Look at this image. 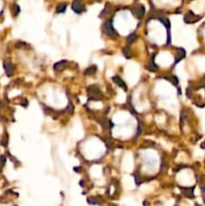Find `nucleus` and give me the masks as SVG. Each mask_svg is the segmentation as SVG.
<instances>
[{"mask_svg":"<svg viewBox=\"0 0 205 206\" xmlns=\"http://www.w3.org/2000/svg\"><path fill=\"white\" fill-rule=\"evenodd\" d=\"M103 30H104V32L106 33L108 36H110V37H116V36H118V33H117L116 30L114 29L111 20H108V21H106V22L104 23Z\"/></svg>","mask_w":205,"mask_h":206,"instance_id":"obj_1","label":"nucleus"},{"mask_svg":"<svg viewBox=\"0 0 205 206\" xmlns=\"http://www.w3.org/2000/svg\"><path fill=\"white\" fill-rule=\"evenodd\" d=\"M88 92H89V97L91 99H102V92L99 89L98 85H91L89 89H88Z\"/></svg>","mask_w":205,"mask_h":206,"instance_id":"obj_2","label":"nucleus"},{"mask_svg":"<svg viewBox=\"0 0 205 206\" xmlns=\"http://www.w3.org/2000/svg\"><path fill=\"white\" fill-rule=\"evenodd\" d=\"M72 9L76 11V13H81L84 11V5L82 4L81 0H76L74 5H72Z\"/></svg>","mask_w":205,"mask_h":206,"instance_id":"obj_3","label":"nucleus"},{"mask_svg":"<svg viewBox=\"0 0 205 206\" xmlns=\"http://www.w3.org/2000/svg\"><path fill=\"white\" fill-rule=\"evenodd\" d=\"M4 69H5V71L7 72L8 76H12L14 74V70H15V68L12 63L10 62H5L4 63Z\"/></svg>","mask_w":205,"mask_h":206,"instance_id":"obj_4","label":"nucleus"},{"mask_svg":"<svg viewBox=\"0 0 205 206\" xmlns=\"http://www.w3.org/2000/svg\"><path fill=\"white\" fill-rule=\"evenodd\" d=\"M133 13H134L135 16H137L138 18H142V17L144 16V13H145L144 6H139V7H136L135 9H133Z\"/></svg>","mask_w":205,"mask_h":206,"instance_id":"obj_5","label":"nucleus"},{"mask_svg":"<svg viewBox=\"0 0 205 206\" xmlns=\"http://www.w3.org/2000/svg\"><path fill=\"white\" fill-rule=\"evenodd\" d=\"M113 81H114V83L117 85H119V87H121V88H123V89H127V85H126V84H125V82L122 79L121 77L120 76H114L113 77Z\"/></svg>","mask_w":205,"mask_h":206,"instance_id":"obj_6","label":"nucleus"},{"mask_svg":"<svg viewBox=\"0 0 205 206\" xmlns=\"http://www.w3.org/2000/svg\"><path fill=\"white\" fill-rule=\"evenodd\" d=\"M96 69H97V68H96L95 65H91V67H89L88 69L84 70V74H85L87 76H91L92 74H95Z\"/></svg>","mask_w":205,"mask_h":206,"instance_id":"obj_7","label":"nucleus"},{"mask_svg":"<svg viewBox=\"0 0 205 206\" xmlns=\"http://www.w3.org/2000/svg\"><path fill=\"white\" fill-rule=\"evenodd\" d=\"M136 38H137V34L135 32H133V33H131L129 36L127 37V41H128V43H132V42H134L136 40Z\"/></svg>","mask_w":205,"mask_h":206,"instance_id":"obj_8","label":"nucleus"},{"mask_svg":"<svg viewBox=\"0 0 205 206\" xmlns=\"http://www.w3.org/2000/svg\"><path fill=\"white\" fill-rule=\"evenodd\" d=\"M68 63V61H58V62H56V63H54V65H53V69H58L61 67H63V65H65Z\"/></svg>","mask_w":205,"mask_h":206,"instance_id":"obj_9","label":"nucleus"},{"mask_svg":"<svg viewBox=\"0 0 205 206\" xmlns=\"http://www.w3.org/2000/svg\"><path fill=\"white\" fill-rule=\"evenodd\" d=\"M147 69H149V70H151V71H155L156 69H158V67L155 64V62H154V61H152V62H150L148 65H147Z\"/></svg>","mask_w":205,"mask_h":206,"instance_id":"obj_10","label":"nucleus"},{"mask_svg":"<svg viewBox=\"0 0 205 206\" xmlns=\"http://www.w3.org/2000/svg\"><path fill=\"white\" fill-rule=\"evenodd\" d=\"M123 52H124V54H125V56L126 57H131V52H130V49H129V47H126L124 50H123Z\"/></svg>","mask_w":205,"mask_h":206,"instance_id":"obj_11","label":"nucleus"},{"mask_svg":"<svg viewBox=\"0 0 205 206\" xmlns=\"http://www.w3.org/2000/svg\"><path fill=\"white\" fill-rule=\"evenodd\" d=\"M134 179H135V181H136L137 185H140V183H141V179H140V176L138 175L137 173H134Z\"/></svg>","mask_w":205,"mask_h":206,"instance_id":"obj_12","label":"nucleus"},{"mask_svg":"<svg viewBox=\"0 0 205 206\" xmlns=\"http://www.w3.org/2000/svg\"><path fill=\"white\" fill-rule=\"evenodd\" d=\"M65 7H67V6H65V4H63V5H59L58 7L56 8V11H57V12H63V11L65 10Z\"/></svg>","mask_w":205,"mask_h":206,"instance_id":"obj_13","label":"nucleus"},{"mask_svg":"<svg viewBox=\"0 0 205 206\" xmlns=\"http://www.w3.org/2000/svg\"><path fill=\"white\" fill-rule=\"evenodd\" d=\"M142 125H141V123L139 124V126H138V131H137V136L136 137H139V135H141V133H142Z\"/></svg>","mask_w":205,"mask_h":206,"instance_id":"obj_14","label":"nucleus"}]
</instances>
